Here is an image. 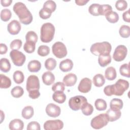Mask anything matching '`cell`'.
<instances>
[{
  "label": "cell",
  "mask_w": 130,
  "mask_h": 130,
  "mask_svg": "<svg viewBox=\"0 0 130 130\" xmlns=\"http://www.w3.org/2000/svg\"><path fill=\"white\" fill-rule=\"evenodd\" d=\"M128 87V82L126 80L120 79L114 84L109 85L105 87L104 92L107 96H111L112 95L121 96Z\"/></svg>",
  "instance_id": "1"
},
{
  "label": "cell",
  "mask_w": 130,
  "mask_h": 130,
  "mask_svg": "<svg viewBox=\"0 0 130 130\" xmlns=\"http://www.w3.org/2000/svg\"><path fill=\"white\" fill-rule=\"evenodd\" d=\"M13 9L22 23L28 25L32 22L33 19L32 14L23 3H16L13 6Z\"/></svg>",
  "instance_id": "2"
},
{
  "label": "cell",
  "mask_w": 130,
  "mask_h": 130,
  "mask_svg": "<svg viewBox=\"0 0 130 130\" xmlns=\"http://www.w3.org/2000/svg\"><path fill=\"white\" fill-rule=\"evenodd\" d=\"M112 49L111 45L108 42H97L93 44L90 49L92 54L95 56L110 54Z\"/></svg>",
  "instance_id": "3"
},
{
  "label": "cell",
  "mask_w": 130,
  "mask_h": 130,
  "mask_svg": "<svg viewBox=\"0 0 130 130\" xmlns=\"http://www.w3.org/2000/svg\"><path fill=\"white\" fill-rule=\"evenodd\" d=\"M55 34V27L50 22L44 23L41 28L40 39L43 43L51 42L54 37Z\"/></svg>",
  "instance_id": "4"
},
{
  "label": "cell",
  "mask_w": 130,
  "mask_h": 130,
  "mask_svg": "<svg viewBox=\"0 0 130 130\" xmlns=\"http://www.w3.org/2000/svg\"><path fill=\"white\" fill-rule=\"evenodd\" d=\"M109 121L106 114L102 113L93 118L91 120L90 125L93 128L99 129L106 126Z\"/></svg>",
  "instance_id": "5"
},
{
  "label": "cell",
  "mask_w": 130,
  "mask_h": 130,
  "mask_svg": "<svg viewBox=\"0 0 130 130\" xmlns=\"http://www.w3.org/2000/svg\"><path fill=\"white\" fill-rule=\"evenodd\" d=\"M87 102V100L84 96L76 95L70 99L69 106L72 110L77 111L81 109L83 105Z\"/></svg>",
  "instance_id": "6"
},
{
  "label": "cell",
  "mask_w": 130,
  "mask_h": 130,
  "mask_svg": "<svg viewBox=\"0 0 130 130\" xmlns=\"http://www.w3.org/2000/svg\"><path fill=\"white\" fill-rule=\"evenodd\" d=\"M53 54L58 58L64 57L67 55V49L65 45L61 42H55L52 47Z\"/></svg>",
  "instance_id": "7"
},
{
  "label": "cell",
  "mask_w": 130,
  "mask_h": 130,
  "mask_svg": "<svg viewBox=\"0 0 130 130\" xmlns=\"http://www.w3.org/2000/svg\"><path fill=\"white\" fill-rule=\"evenodd\" d=\"M10 56L13 63L18 67L22 66L26 59L25 55L22 52L16 50H12L10 53Z\"/></svg>",
  "instance_id": "8"
},
{
  "label": "cell",
  "mask_w": 130,
  "mask_h": 130,
  "mask_svg": "<svg viewBox=\"0 0 130 130\" xmlns=\"http://www.w3.org/2000/svg\"><path fill=\"white\" fill-rule=\"evenodd\" d=\"M127 53V49L126 46L123 45H118L114 50L113 58L116 61H121L125 59Z\"/></svg>",
  "instance_id": "9"
},
{
  "label": "cell",
  "mask_w": 130,
  "mask_h": 130,
  "mask_svg": "<svg viewBox=\"0 0 130 130\" xmlns=\"http://www.w3.org/2000/svg\"><path fill=\"white\" fill-rule=\"evenodd\" d=\"M26 88L28 92L34 90H39L40 81L38 77L36 75H30L27 79Z\"/></svg>",
  "instance_id": "10"
},
{
  "label": "cell",
  "mask_w": 130,
  "mask_h": 130,
  "mask_svg": "<svg viewBox=\"0 0 130 130\" xmlns=\"http://www.w3.org/2000/svg\"><path fill=\"white\" fill-rule=\"evenodd\" d=\"M63 123L59 119L47 120L44 123L45 130H59L63 128Z\"/></svg>",
  "instance_id": "11"
},
{
  "label": "cell",
  "mask_w": 130,
  "mask_h": 130,
  "mask_svg": "<svg viewBox=\"0 0 130 130\" xmlns=\"http://www.w3.org/2000/svg\"><path fill=\"white\" fill-rule=\"evenodd\" d=\"M45 111L47 114L51 117H58L59 116L61 112L60 107L53 103L48 104L46 106Z\"/></svg>",
  "instance_id": "12"
},
{
  "label": "cell",
  "mask_w": 130,
  "mask_h": 130,
  "mask_svg": "<svg viewBox=\"0 0 130 130\" xmlns=\"http://www.w3.org/2000/svg\"><path fill=\"white\" fill-rule=\"evenodd\" d=\"M91 80L88 78H84L80 81L78 87V90L82 93H87L91 88Z\"/></svg>",
  "instance_id": "13"
},
{
  "label": "cell",
  "mask_w": 130,
  "mask_h": 130,
  "mask_svg": "<svg viewBox=\"0 0 130 130\" xmlns=\"http://www.w3.org/2000/svg\"><path fill=\"white\" fill-rule=\"evenodd\" d=\"M7 29L10 34L17 35L21 30V24L17 20H13L8 24Z\"/></svg>",
  "instance_id": "14"
},
{
  "label": "cell",
  "mask_w": 130,
  "mask_h": 130,
  "mask_svg": "<svg viewBox=\"0 0 130 130\" xmlns=\"http://www.w3.org/2000/svg\"><path fill=\"white\" fill-rule=\"evenodd\" d=\"M77 80L76 75L73 73H69L66 75L63 78V83L64 86L71 87L74 86Z\"/></svg>",
  "instance_id": "15"
},
{
  "label": "cell",
  "mask_w": 130,
  "mask_h": 130,
  "mask_svg": "<svg viewBox=\"0 0 130 130\" xmlns=\"http://www.w3.org/2000/svg\"><path fill=\"white\" fill-rule=\"evenodd\" d=\"M106 114L108 117L109 121L111 122L116 121L119 119L121 115L120 110H115L110 108L108 110Z\"/></svg>",
  "instance_id": "16"
},
{
  "label": "cell",
  "mask_w": 130,
  "mask_h": 130,
  "mask_svg": "<svg viewBox=\"0 0 130 130\" xmlns=\"http://www.w3.org/2000/svg\"><path fill=\"white\" fill-rule=\"evenodd\" d=\"M60 70L63 72L70 71L73 67V62L70 59H66L62 60L59 66Z\"/></svg>",
  "instance_id": "17"
},
{
  "label": "cell",
  "mask_w": 130,
  "mask_h": 130,
  "mask_svg": "<svg viewBox=\"0 0 130 130\" xmlns=\"http://www.w3.org/2000/svg\"><path fill=\"white\" fill-rule=\"evenodd\" d=\"M42 78L44 84L46 85H50L54 82L55 80V76L54 74L50 71L44 73L42 75Z\"/></svg>",
  "instance_id": "18"
},
{
  "label": "cell",
  "mask_w": 130,
  "mask_h": 130,
  "mask_svg": "<svg viewBox=\"0 0 130 130\" xmlns=\"http://www.w3.org/2000/svg\"><path fill=\"white\" fill-rule=\"evenodd\" d=\"M23 126V122L19 119H14L11 120L9 124V127L11 130H22Z\"/></svg>",
  "instance_id": "19"
},
{
  "label": "cell",
  "mask_w": 130,
  "mask_h": 130,
  "mask_svg": "<svg viewBox=\"0 0 130 130\" xmlns=\"http://www.w3.org/2000/svg\"><path fill=\"white\" fill-rule=\"evenodd\" d=\"M41 68V62L37 60L30 61L27 64V69L30 72H38Z\"/></svg>",
  "instance_id": "20"
},
{
  "label": "cell",
  "mask_w": 130,
  "mask_h": 130,
  "mask_svg": "<svg viewBox=\"0 0 130 130\" xmlns=\"http://www.w3.org/2000/svg\"><path fill=\"white\" fill-rule=\"evenodd\" d=\"M105 76L108 80H113L117 76V73L115 69L113 67H109L106 69L105 72Z\"/></svg>",
  "instance_id": "21"
},
{
  "label": "cell",
  "mask_w": 130,
  "mask_h": 130,
  "mask_svg": "<svg viewBox=\"0 0 130 130\" xmlns=\"http://www.w3.org/2000/svg\"><path fill=\"white\" fill-rule=\"evenodd\" d=\"M111 62V56L110 54L101 55L99 56L98 62L102 67H105Z\"/></svg>",
  "instance_id": "22"
},
{
  "label": "cell",
  "mask_w": 130,
  "mask_h": 130,
  "mask_svg": "<svg viewBox=\"0 0 130 130\" xmlns=\"http://www.w3.org/2000/svg\"><path fill=\"white\" fill-rule=\"evenodd\" d=\"M52 99L55 102L59 104H62L66 100V95L62 91H55L52 95Z\"/></svg>",
  "instance_id": "23"
},
{
  "label": "cell",
  "mask_w": 130,
  "mask_h": 130,
  "mask_svg": "<svg viewBox=\"0 0 130 130\" xmlns=\"http://www.w3.org/2000/svg\"><path fill=\"white\" fill-rule=\"evenodd\" d=\"M123 102L121 99L114 98L111 100L110 103V109L115 110H120L123 107Z\"/></svg>",
  "instance_id": "24"
},
{
  "label": "cell",
  "mask_w": 130,
  "mask_h": 130,
  "mask_svg": "<svg viewBox=\"0 0 130 130\" xmlns=\"http://www.w3.org/2000/svg\"><path fill=\"white\" fill-rule=\"evenodd\" d=\"M92 82L95 86L100 87L105 84V79L102 74H98L93 77Z\"/></svg>",
  "instance_id": "25"
},
{
  "label": "cell",
  "mask_w": 130,
  "mask_h": 130,
  "mask_svg": "<svg viewBox=\"0 0 130 130\" xmlns=\"http://www.w3.org/2000/svg\"><path fill=\"white\" fill-rule=\"evenodd\" d=\"M11 85V79L6 76L0 75V87L1 88H8Z\"/></svg>",
  "instance_id": "26"
},
{
  "label": "cell",
  "mask_w": 130,
  "mask_h": 130,
  "mask_svg": "<svg viewBox=\"0 0 130 130\" xmlns=\"http://www.w3.org/2000/svg\"><path fill=\"white\" fill-rule=\"evenodd\" d=\"M34 109L31 106H26L25 107L22 111V116L26 119H29L31 118L32 116L34 115Z\"/></svg>",
  "instance_id": "27"
},
{
  "label": "cell",
  "mask_w": 130,
  "mask_h": 130,
  "mask_svg": "<svg viewBox=\"0 0 130 130\" xmlns=\"http://www.w3.org/2000/svg\"><path fill=\"white\" fill-rule=\"evenodd\" d=\"M105 17L107 21L110 23H114L119 20V15L115 11H110L105 15Z\"/></svg>",
  "instance_id": "28"
},
{
  "label": "cell",
  "mask_w": 130,
  "mask_h": 130,
  "mask_svg": "<svg viewBox=\"0 0 130 130\" xmlns=\"http://www.w3.org/2000/svg\"><path fill=\"white\" fill-rule=\"evenodd\" d=\"M1 70L5 73L8 72L11 69V63L9 60L6 58H2L0 60Z\"/></svg>",
  "instance_id": "29"
},
{
  "label": "cell",
  "mask_w": 130,
  "mask_h": 130,
  "mask_svg": "<svg viewBox=\"0 0 130 130\" xmlns=\"http://www.w3.org/2000/svg\"><path fill=\"white\" fill-rule=\"evenodd\" d=\"M95 108L98 111H104L107 107L106 102L102 99H98L95 100L94 103Z\"/></svg>",
  "instance_id": "30"
},
{
  "label": "cell",
  "mask_w": 130,
  "mask_h": 130,
  "mask_svg": "<svg viewBox=\"0 0 130 130\" xmlns=\"http://www.w3.org/2000/svg\"><path fill=\"white\" fill-rule=\"evenodd\" d=\"M119 72L121 75L129 78L130 77V70L129 63H124L120 67Z\"/></svg>",
  "instance_id": "31"
},
{
  "label": "cell",
  "mask_w": 130,
  "mask_h": 130,
  "mask_svg": "<svg viewBox=\"0 0 130 130\" xmlns=\"http://www.w3.org/2000/svg\"><path fill=\"white\" fill-rule=\"evenodd\" d=\"M81 110L84 115L86 116H89L92 113L93 111V107L90 104H89L87 102L83 105V106L81 108Z\"/></svg>",
  "instance_id": "32"
},
{
  "label": "cell",
  "mask_w": 130,
  "mask_h": 130,
  "mask_svg": "<svg viewBox=\"0 0 130 130\" xmlns=\"http://www.w3.org/2000/svg\"><path fill=\"white\" fill-rule=\"evenodd\" d=\"M120 36L124 38H127L130 35V27L128 25H123L120 26L119 30Z\"/></svg>",
  "instance_id": "33"
},
{
  "label": "cell",
  "mask_w": 130,
  "mask_h": 130,
  "mask_svg": "<svg viewBox=\"0 0 130 130\" xmlns=\"http://www.w3.org/2000/svg\"><path fill=\"white\" fill-rule=\"evenodd\" d=\"M13 77L14 82L17 84L22 83L24 79L23 73L20 71H15L13 74Z\"/></svg>",
  "instance_id": "34"
},
{
  "label": "cell",
  "mask_w": 130,
  "mask_h": 130,
  "mask_svg": "<svg viewBox=\"0 0 130 130\" xmlns=\"http://www.w3.org/2000/svg\"><path fill=\"white\" fill-rule=\"evenodd\" d=\"M24 93V90L22 87L19 86H17L13 88L11 91V95L15 98L21 97Z\"/></svg>",
  "instance_id": "35"
},
{
  "label": "cell",
  "mask_w": 130,
  "mask_h": 130,
  "mask_svg": "<svg viewBox=\"0 0 130 130\" xmlns=\"http://www.w3.org/2000/svg\"><path fill=\"white\" fill-rule=\"evenodd\" d=\"M56 66V61L53 58L47 59L45 62V67L49 71L53 70Z\"/></svg>",
  "instance_id": "36"
},
{
  "label": "cell",
  "mask_w": 130,
  "mask_h": 130,
  "mask_svg": "<svg viewBox=\"0 0 130 130\" xmlns=\"http://www.w3.org/2000/svg\"><path fill=\"white\" fill-rule=\"evenodd\" d=\"M35 48L36 43L32 42L26 41L23 46L24 50L28 53H31L34 52L35 50Z\"/></svg>",
  "instance_id": "37"
},
{
  "label": "cell",
  "mask_w": 130,
  "mask_h": 130,
  "mask_svg": "<svg viewBox=\"0 0 130 130\" xmlns=\"http://www.w3.org/2000/svg\"><path fill=\"white\" fill-rule=\"evenodd\" d=\"M12 13L8 9H3L1 12V19L2 21L6 22L9 20L11 17Z\"/></svg>",
  "instance_id": "38"
},
{
  "label": "cell",
  "mask_w": 130,
  "mask_h": 130,
  "mask_svg": "<svg viewBox=\"0 0 130 130\" xmlns=\"http://www.w3.org/2000/svg\"><path fill=\"white\" fill-rule=\"evenodd\" d=\"M38 36L37 34L34 31H29L25 35L26 41L32 42L36 43L38 41Z\"/></svg>",
  "instance_id": "39"
},
{
  "label": "cell",
  "mask_w": 130,
  "mask_h": 130,
  "mask_svg": "<svg viewBox=\"0 0 130 130\" xmlns=\"http://www.w3.org/2000/svg\"><path fill=\"white\" fill-rule=\"evenodd\" d=\"M100 6V5L99 4H92L88 8V12L93 16H99Z\"/></svg>",
  "instance_id": "40"
},
{
  "label": "cell",
  "mask_w": 130,
  "mask_h": 130,
  "mask_svg": "<svg viewBox=\"0 0 130 130\" xmlns=\"http://www.w3.org/2000/svg\"><path fill=\"white\" fill-rule=\"evenodd\" d=\"M38 54L41 56H45L48 55L50 53V48L46 45H41L38 49Z\"/></svg>",
  "instance_id": "41"
},
{
  "label": "cell",
  "mask_w": 130,
  "mask_h": 130,
  "mask_svg": "<svg viewBox=\"0 0 130 130\" xmlns=\"http://www.w3.org/2000/svg\"><path fill=\"white\" fill-rule=\"evenodd\" d=\"M43 8L49 10L50 12L52 13L56 10V5L54 1L51 0H49V1H47L44 3Z\"/></svg>",
  "instance_id": "42"
},
{
  "label": "cell",
  "mask_w": 130,
  "mask_h": 130,
  "mask_svg": "<svg viewBox=\"0 0 130 130\" xmlns=\"http://www.w3.org/2000/svg\"><path fill=\"white\" fill-rule=\"evenodd\" d=\"M112 11V7L109 5H100L99 8L100 15H105L110 11Z\"/></svg>",
  "instance_id": "43"
},
{
  "label": "cell",
  "mask_w": 130,
  "mask_h": 130,
  "mask_svg": "<svg viewBox=\"0 0 130 130\" xmlns=\"http://www.w3.org/2000/svg\"><path fill=\"white\" fill-rule=\"evenodd\" d=\"M127 7V3L124 0L117 1L115 3V7L118 11H123Z\"/></svg>",
  "instance_id": "44"
},
{
  "label": "cell",
  "mask_w": 130,
  "mask_h": 130,
  "mask_svg": "<svg viewBox=\"0 0 130 130\" xmlns=\"http://www.w3.org/2000/svg\"><path fill=\"white\" fill-rule=\"evenodd\" d=\"M22 41L19 39H15L12 41L10 45V48L13 50H19L22 46Z\"/></svg>",
  "instance_id": "45"
},
{
  "label": "cell",
  "mask_w": 130,
  "mask_h": 130,
  "mask_svg": "<svg viewBox=\"0 0 130 130\" xmlns=\"http://www.w3.org/2000/svg\"><path fill=\"white\" fill-rule=\"evenodd\" d=\"M51 14L52 12L49 10L43 8L41 9L39 11V16L43 19H47L50 18Z\"/></svg>",
  "instance_id": "46"
},
{
  "label": "cell",
  "mask_w": 130,
  "mask_h": 130,
  "mask_svg": "<svg viewBox=\"0 0 130 130\" xmlns=\"http://www.w3.org/2000/svg\"><path fill=\"white\" fill-rule=\"evenodd\" d=\"M65 89L64 85L63 83L61 82H58L54 83L52 86V90L54 92L55 91H62L63 92Z\"/></svg>",
  "instance_id": "47"
},
{
  "label": "cell",
  "mask_w": 130,
  "mask_h": 130,
  "mask_svg": "<svg viewBox=\"0 0 130 130\" xmlns=\"http://www.w3.org/2000/svg\"><path fill=\"white\" fill-rule=\"evenodd\" d=\"M40 125L37 121H31L27 126V130H40Z\"/></svg>",
  "instance_id": "48"
},
{
  "label": "cell",
  "mask_w": 130,
  "mask_h": 130,
  "mask_svg": "<svg viewBox=\"0 0 130 130\" xmlns=\"http://www.w3.org/2000/svg\"><path fill=\"white\" fill-rule=\"evenodd\" d=\"M29 92V96L30 98L32 99H36L38 98L40 95V93L39 90H31L28 92Z\"/></svg>",
  "instance_id": "49"
},
{
  "label": "cell",
  "mask_w": 130,
  "mask_h": 130,
  "mask_svg": "<svg viewBox=\"0 0 130 130\" xmlns=\"http://www.w3.org/2000/svg\"><path fill=\"white\" fill-rule=\"evenodd\" d=\"M122 18L125 22H130V15H129V10L124 12L122 14Z\"/></svg>",
  "instance_id": "50"
},
{
  "label": "cell",
  "mask_w": 130,
  "mask_h": 130,
  "mask_svg": "<svg viewBox=\"0 0 130 130\" xmlns=\"http://www.w3.org/2000/svg\"><path fill=\"white\" fill-rule=\"evenodd\" d=\"M8 50L7 46L6 44L3 43H1L0 44V54H4L6 53Z\"/></svg>",
  "instance_id": "51"
},
{
  "label": "cell",
  "mask_w": 130,
  "mask_h": 130,
  "mask_svg": "<svg viewBox=\"0 0 130 130\" xmlns=\"http://www.w3.org/2000/svg\"><path fill=\"white\" fill-rule=\"evenodd\" d=\"M12 2V0H1V3L2 5L4 7H8L9 6Z\"/></svg>",
  "instance_id": "52"
},
{
  "label": "cell",
  "mask_w": 130,
  "mask_h": 130,
  "mask_svg": "<svg viewBox=\"0 0 130 130\" xmlns=\"http://www.w3.org/2000/svg\"><path fill=\"white\" fill-rule=\"evenodd\" d=\"M89 2L88 0H76L75 3L77 5L83 6L86 5Z\"/></svg>",
  "instance_id": "53"
}]
</instances>
